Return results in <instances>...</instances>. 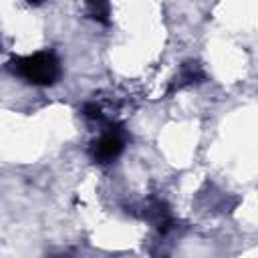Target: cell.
<instances>
[{"mask_svg": "<svg viewBox=\"0 0 258 258\" xmlns=\"http://www.w3.org/2000/svg\"><path fill=\"white\" fill-rule=\"evenodd\" d=\"M125 131L119 127V125H109L101 135L99 139L93 143L91 147V155L95 161L99 163H109L113 161L125 147Z\"/></svg>", "mask_w": 258, "mask_h": 258, "instance_id": "cell-2", "label": "cell"}, {"mask_svg": "<svg viewBox=\"0 0 258 258\" xmlns=\"http://www.w3.org/2000/svg\"><path fill=\"white\" fill-rule=\"evenodd\" d=\"M202 77H204V73H202L200 64H196V62H187V64L181 67L179 75L175 77V81H173V85H171V91L181 89V87H185V85H191V83H196V81L202 79Z\"/></svg>", "mask_w": 258, "mask_h": 258, "instance_id": "cell-3", "label": "cell"}, {"mask_svg": "<svg viewBox=\"0 0 258 258\" xmlns=\"http://www.w3.org/2000/svg\"><path fill=\"white\" fill-rule=\"evenodd\" d=\"M10 67L14 75L22 77L24 81L32 85H40V87L52 85L60 77V62L48 50H40L28 56H16Z\"/></svg>", "mask_w": 258, "mask_h": 258, "instance_id": "cell-1", "label": "cell"}, {"mask_svg": "<svg viewBox=\"0 0 258 258\" xmlns=\"http://www.w3.org/2000/svg\"><path fill=\"white\" fill-rule=\"evenodd\" d=\"M89 14H91L95 20L107 22V16H109V4H103V2H91V4H89Z\"/></svg>", "mask_w": 258, "mask_h": 258, "instance_id": "cell-4", "label": "cell"}]
</instances>
